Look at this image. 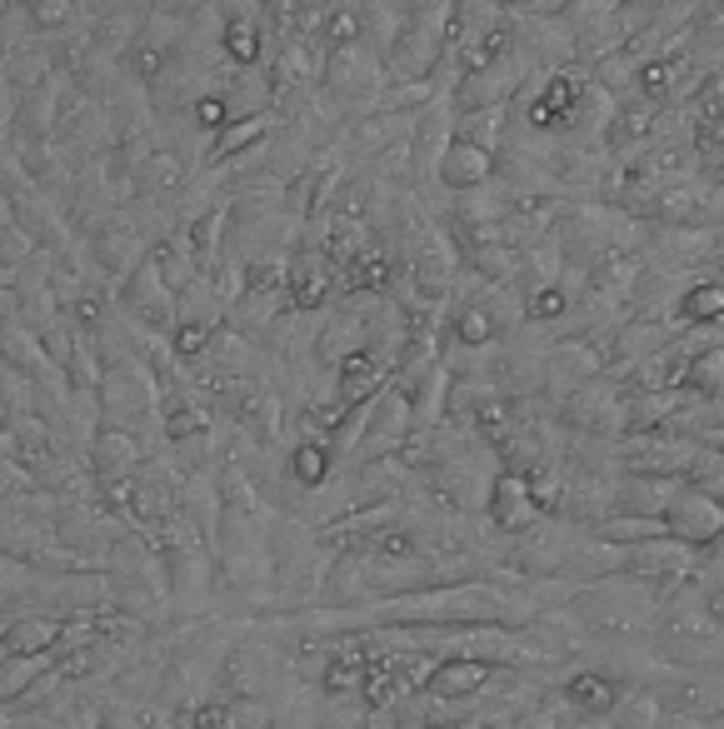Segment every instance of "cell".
<instances>
[{"label": "cell", "mask_w": 724, "mask_h": 729, "mask_svg": "<svg viewBox=\"0 0 724 729\" xmlns=\"http://www.w3.org/2000/svg\"><path fill=\"white\" fill-rule=\"evenodd\" d=\"M664 535H675L685 544H710L714 535L724 530V505L714 500L710 490H675L670 505H664Z\"/></svg>", "instance_id": "obj_1"}, {"label": "cell", "mask_w": 724, "mask_h": 729, "mask_svg": "<svg viewBox=\"0 0 724 729\" xmlns=\"http://www.w3.org/2000/svg\"><path fill=\"white\" fill-rule=\"evenodd\" d=\"M55 665L61 659L50 655V650H30V655H5L0 659V705H11V700H21L30 684L50 680L55 675Z\"/></svg>", "instance_id": "obj_2"}, {"label": "cell", "mask_w": 724, "mask_h": 729, "mask_svg": "<svg viewBox=\"0 0 724 729\" xmlns=\"http://www.w3.org/2000/svg\"><path fill=\"white\" fill-rule=\"evenodd\" d=\"M490 500H495V519H500L504 535H520L540 519V500L525 490V480H500Z\"/></svg>", "instance_id": "obj_3"}, {"label": "cell", "mask_w": 724, "mask_h": 729, "mask_svg": "<svg viewBox=\"0 0 724 729\" xmlns=\"http://www.w3.org/2000/svg\"><path fill=\"white\" fill-rule=\"evenodd\" d=\"M679 485L670 480H625V485H614V505L625 500V510H645V515H664V505H670V494H675Z\"/></svg>", "instance_id": "obj_4"}, {"label": "cell", "mask_w": 724, "mask_h": 729, "mask_svg": "<svg viewBox=\"0 0 724 729\" xmlns=\"http://www.w3.org/2000/svg\"><path fill=\"white\" fill-rule=\"evenodd\" d=\"M55 634H61V625H55V619H21V625H11L0 640H5V650H11V655H30V650H50V644H55Z\"/></svg>", "instance_id": "obj_5"}, {"label": "cell", "mask_w": 724, "mask_h": 729, "mask_svg": "<svg viewBox=\"0 0 724 729\" xmlns=\"http://www.w3.org/2000/svg\"><path fill=\"white\" fill-rule=\"evenodd\" d=\"M150 729H175V725H171V719H150Z\"/></svg>", "instance_id": "obj_6"}]
</instances>
